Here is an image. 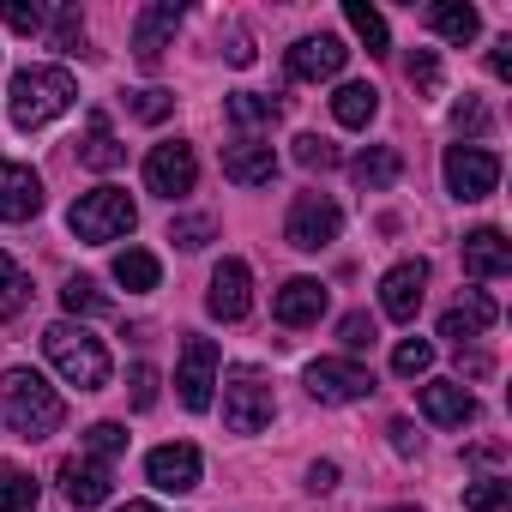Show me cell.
Wrapping results in <instances>:
<instances>
[{
	"label": "cell",
	"mask_w": 512,
	"mask_h": 512,
	"mask_svg": "<svg viewBox=\"0 0 512 512\" xmlns=\"http://www.w3.org/2000/svg\"><path fill=\"white\" fill-rule=\"evenodd\" d=\"M0 410H7V422H13L19 440H49L67 422L61 392L37 368H7V374H0Z\"/></svg>",
	"instance_id": "obj_1"
},
{
	"label": "cell",
	"mask_w": 512,
	"mask_h": 512,
	"mask_svg": "<svg viewBox=\"0 0 512 512\" xmlns=\"http://www.w3.org/2000/svg\"><path fill=\"white\" fill-rule=\"evenodd\" d=\"M73 97H79V85H73L67 67H25V73H13V85H7V115H13L19 133H37V127H49L55 115H67Z\"/></svg>",
	"instance_id": "obj_2"
},
{
	"label": "cell",
	"mask_w": 512,
	"mask_h": 512,
	"mask_svg": "<svg viewBox=\"0 0 512 512\" xmlns=\"http://www.w3.org/2000/svg\"><path fill=\"white\" fill-rule=\"evenodd\" d=\"M43 350H49V362H55V374H61L67 386H79V392H103V386H109V350H103V338H91L79 320H55V326L43 332Z\"/></svg>",
	"instance_id": "obj_3"
},
{
	"label": "cell",
	"mask_w": 512,
	"mask_h": 512,
	"mask_svg": "<svg viewBox=\"0 0 512 512\" xmlns=\"http://www.w3.org/2000/svg\"><path fill=\"white\" fill-rule=\"evenodd\" d=\"M67 223H73V235H79V241L103 247V241H121V235L139 223V205H133L121 187H91L85 199H73Z\"/></svg>",
	"instance_id": "obj_4"
},
{
	"label": "cell",
	"mask_w": 512,
	"mask_h": 512,
	"mask_svg": "<svg viewBox=\"0 0 512 512\" xmlns=\"http://www.w3.org/2000/svg\"><path fill=\"white\" fill-rule=\"evenodd\" d=\"M272 410H278V398H272L260 368H235L223 380V428L229 434H260L272 422Z\"/></svg>",
	"instance_id": "obj_5"
},
{
	"label": "cell",
	"mask_w": 512,
	"mask_h": 512,
	"mask_svg": "<svg viewBox=\"0 0 512 512\" xmlns=\"http://www.w3.org/2000/svg\"><path fill=\"white\" fill-rule=\"evenodd\" d=\"M338 229H344V211H338L326 193H296L290 223H284V241H290L296 253H320V247H332Z\"/></svg>",
	"instance_id": "obj_6"
},
{
	"label": "cell",
	"mask_w": 512,
	"mask_h": 512,
	"mask_svg": "<svg viewBox=\"0 0 512 512\" xmlns=\"http://www.w3.org/2000/svg\"><path fill=\"white\" fill-rule=\"evenodd\" d=\"M446 187H452V199H464V205L488 199V193L500 187V157H494L488 145H452V151H446Z\"/></svg>",
	"instance_id": "obj_7"
},
{
	"label": "cell",
	"mask_w": 512,
	"mask_h": 512,
	"mask_svg": "<svg viewBox=\"0 0 512 512\" xmlns=\"http://www.w3.org/2000/svg\"><path fill=\"white\" fill-rule=\"evenodd\" d=\"M308 392L320 398V404H356V398H368L374 392V374L356 362V356H320V362H308Z\"/></svg>",
	"instance_id": "obj_8"
},
{
	"label": "cell",
	"mask_w": 512,
	"mask_h": 512,
	"mask_svg": "<svg viewBox=\"0 0 512 512\" xmlns=\"http://www.w3.org/2000/svg\"><path fill=\"white\" fill-rule=\"evenodd\" d=\"M193 181H199V157H193L187 139L151 145V157H145V187H151L157 199H181V193H193Z\"/></svg>",
	"instance_id": "obj_9"
},
{
	"label": "cell",
	"mask_w": 512,
	"mask_h": 512,
	"mask_svg": "<svg viewBox=\"0 0 512 512\" xmlns=\"http://www.w3.org/2000/svg\"><path fill=\"white\" fill-rule=\"evenodd\" d=\"M175 386H181V404L187 410H211V398H217V344L211 338H187L181 344Z\"/></svg>",
	"instance_id": "obj_10"
},
{
	"label": "cell",
	"mask_w": 512,
	"mask_h": 512,
	"mask_svg": "<svg viewBox=\"0 0 512 512\" xmlns=\"http://www.w3.org/2000/svg\"><path fill=\"white\" fill-rule=\"evenodd\" d=\"M205 308H211V320H223V326H235V320L253 314V272H247V260H223V266L211 272Z\"/></svg>",
	"instance_id": "obj_11"
},
{
	"label": "cell",
	"mask_w": 512,
	"mask_h": 512,
	"mask_svg": "<svg viewBox=\"0 0 512 512\" xmlns=\"http://www.w3.org/2000/svg\"><path fill=\"white\" fill-rule=\"evenodd\" d=\"M422 290H428V260H398V266L380 278V314H386V320H416Z\"/></svg>",
	"instance_id": "obj_12"
},
{
	"label": "cell",
	"mask_w": 512,
	"mask_h": 512,
	"mask_svg": "<svg viewBox=\"0 0 512 512\" xmlns=\"http://www.w3.org/2000/svg\"><path fill=\"white\" fill-rule=\"evenodd\" d=\"M199 470H205V458H199V446H187V440L157 446V452L145 458V476H151L163 494H187V488H199Z\"/></svg>",
	"instance_id": "obj_13"
},
{
	"label": "cell",
	"mask_w": 512,
	"mask_h": 512,
	"mask_svg": "<svg viewBox=\"0 0 512 512\" xmlns=\"http://www.w3.org/2000/svg\"><path fill=\"white\" fill-rule=\"evenodd\" d=\"M43 211V175L31 163H0V223H25Z\"/></svg>",
	"instance_id": "obj_14"
},
{
	"label": "cell",
	"mask_w": 512,
	"mask_h": 512,
	"mask_svg": "<svg viewBox=\"0 0 512 512\" xmlns=\"http://www.w3.org/2000/svg\"><path fill=\"white\" fill-rule=\"evenodd\" d=\"M272 314H278V326H290V332L320 326V314H326V284H320V278H290V284L272 296Z\"/></svg>",
	"instance_id": "obj_15"
},
{
	"label": "cell",
	"mask_w": 512,
	"mask_h": 512,
	"mask_svg": "<svg viewBox=\"0 0 512 512\" xmlns=\"http://www.w3.org/2000/svg\"><path fill=\"white\" fill-rule=\"evenodd\" d=\"M175 25H181V7H175V0H157V7H145V13L133 19V55H139V67H157V61H163Z\"/></svg>",
	"instance_id": "obj_16"
},
{
	"label": "cell",
	"mask_w": 512,
	"mask_h": 512,
	"mask_svg": "<svg viewBox=\"0 0 512 512\" xmlns=\"http://www.w3.org/2000/svg\"><path fill=\"white\" fill-rule=\"evenodd\" d=\"M464 272H470L476 284L506 278V272H512V241H506L500 229H470V235H464Z\"/></svg>",
	"instance_id": "obj_17"
},
{
	"label": "cell",
	"mask_w": 512,
	"mask_h": 512,
	"mask_svg": "<svg viewBox=\"0 0 512 512\" xmlns=\"http://www.w3.org/2000/svg\"><path fill=\"white\" fill-rule=\"evenodd\" d=\"M223 175H229L235 187H272L278 157H272V145H266V139H235V145L223 151Z\"/></svg>",
	"instance_id": "obj_18"
},
{
	"label": "cell",
	"mask_w": 512,
	"mask_h": 512,
	"mask_svg": "<svg viewBox=\"0 0 512 512\" xmlns=\"http://www.w3.org/2000/svg\"><path fill=\"white\" fill-rule=\"evenodd\" d=\"M344 61H350V49L338 43V37H302L296 49H290V73L296 79H338L344 73Z\"/></svg>",
	"instance_id": "obj_19"
},
{
	"label": "cell",
	"mask_w": 512,
	"mask_h": 512,
	"mask_svg": "<svg viewBox=\"0 0 512 512\" xmlns=\"http://www.w3.org/2000/svg\"><path fill=\"white\" fill-rule=\"evenodd\" d=\"M422 416L440 422V428H464V422H476V398L458 380H428L422 386Z\"/></svg>",
	"instance_id": "obj_20"
},
{
	"label": "cell",
	"mask_w": 512,
	"mask_h": 512,
	"mask_svg": "<svg viewBox=\"0 0 512 512\" xmlns=\"http://www.w3.org/2000/svg\"><path fill=\"white\" fill-rule=\"evenodd\" d=\"M61 494L73 506H103L109 500V464H97V458H61Z\"/></svg>",
	"instance_id": "obj_21"
},
{
	"label": "cell",
	"mask_w": 512,
	"mask_h": 512,
	"mask_svg": "<svg viewBox=\"0 0 512 512\" xmlns=\"http://www.w3.org/2000/svg\"><path fill=\"white\" fill-rule=\"evenodd\" d=\"M494 326V302L482 296V290H464V302L458 308H446V320H440V338H452L458 350L476 338V332H488Z\"/></svg>",
	"instance_id": "obj_22"
},
{
	"label": "cell",
	"mask_w": 512,
	"mask_h": 512,
	"mask_svg": "<svg viewBox=\"0 0 512 512\" xmlns=\"http://www.w3.org/2000/svg\"><path fill=\"white\" fill-rule=\"evenodd\" d=\"M350 175H356L362 193H386V187L404 175V157H398V145H368V151L350 163Z\"/></svg>",
	"instance_id": "obj_23"
},
{
	"label": "cell",
	"mask_w": 512,
	"mask_h": 512,
	"mask_svg": "<svg viewBox=\"0 0 512 512\" xmlns=\"http://www.w3.org/2000/svg\"><path fill=\"white\" fill-rule=\"evenodd\" d=\"M121 145H115V133H109V115H91L85 121V145H79V163L85 169H97V175H109V169H121Z\"/></svg>",
	"instance_id": "obj_24"
},
{
	"label": "cell",
	"mask_w": 512,
	"mask_h": 512,
	"mask_svg": "<svg viewBox=\"0 0 512 512\" xmlns=\"http://www.w3.org/2000/svg\"><path fill=\"white\" fill-rule=\"evenodd\" d=\"M428 25H434V37L440 43H476V31H482V13L476 7H458V0H440V7L428 13Z\"/></svg>",
	"instance_id": "obj_25"
},
{
	"label": "cell",
	"mask_w": 512,
	"mask_h": 512,
	"mask_svg": "<svg viewBox=\"0 0 512 512\" xmlns=\"http://www.w3.org/2000/svg\"><path fill=\"white\" fill-rule=\"evenodd\" d=\"M157 278H163L157 272V253H145V247H121L115 253V284L121 290H139L145 296V290H157Z\"/></svg>",
	"instance_id": "obj_26"
},
{
	"label": "cell",
	"mask_w": 512,
	"mask_h": 512,
	"mask_svg": "<svg viewBox=\"0 0 512 512\" xmlns=\"http://www.w3.org/2000/svg\"><path fill=\"white\" fill-rule=\"evenodd\" d=\"M332 115H338V127H368V121L380 115V91H374V85H338Z\"/></svg>",
	"instance_id": "obj_27"
},
{
	"label": "cell",
	"mask_w": 512,
	"mask_h": 512,
	"mask_svg": "<svg viewBox=\"0 0 512 512\" xmlns=\"http://www.w3.org/2000/svg\"><path fill=\"white\" fill-rule=\"evenodd\" d=\"M278 115H284V103L266 97V91H235V97H229V121H235V127H272Z\"/></svg>",
	"instance_id": "obj_28"
},
{
	"label": "cell",
	"mask_w": 512,
	"mask_h": 512,
	"mask_svg": "<svg viewBox=\"0 0 512 512\" xmlns=\"http://www.w3.org/2000/svg\"><path fill=\"white\" fill-rule=\"evenodd\" d=\"M25 302H31V278H25V266L13 260V253H0V320L25 314Z\"/></svg>",
	"instance_id": "obj_29"
},
{
	"label": "cell",
	"mask_w": 512,
	"mask_h": 512,
	"mask_svg": "<svg viewBox=\"0 0 512 512\" xmlns=\"http://www.w3.org/2000/svg\"><path fill=\"white\" fill-rule=\"evenodd\" d=\"M0 512H37V482L0 458Z\"/></svg>",
	"instance_id": "obj_30"
},
{
	"label": "cell",
	"mask_w": 512,
	"mask_h": 512,
	"mask_svg": "<svg viewBox=\"0 0 512 512\" xmlns=\"http://www.w3.org/2000/svg\"><path fill=\"white\" fill-rule=\"evenodd\" d=\"M344 19H350V31L368 43V55H386V49H392V37H386V19L368 7V0H350V7H344Z\"/></svg>",
	"instance_id": "obj_31"
},
{
	"label": "cell",
	"mask_w": 512,
	"mask_h": 512,
	"mask_svg": "<svg viewBox=\"0 0 512 512\" xmlns=\"http://www.w3.org/2000/svg\"><path fill=\"white\" fill-rule=\"evenodd\" d=\"M61 308H67L73 320H97V314H109V296H103L91 278H67V290H61Z\"/></svg>",
	"instance_id": "obj_32"
},
{
	"label": "cell",
	"mask_w": 512,
	"mask_h": 512,
	"mask_svg": "<svg viewBox=\"0 0 512 512\" xmlns=\"http://www.w3.org/2000/svg\"><path fill=\"white\" fill-rule=\"evenodd\" d=\"M121 452H127V428H121V422H91V428H85V458L109 464V458H121Z\"/></svg>",
	"instance_id": "obj_33"
},
{
	"label": "cell",
	"mask_w": 512,
	"mask_h": 512,
	"mask_svg": "<svg viewBox=\"0 0 512 512\" xmlns=\"http://www.w3.org/2000/svg\"><path fill=\"white\" fill-rule=\"evenodd\" d=\"M428 368H434V344H428V338H404V344L392 350V374L416 380V374H428Z\"/></svg>",
	"instance_id": "obj_34"
},
{
	"label": "cell",
	"mask_w": 512,
	"mask_h": 512,
	"mask_svg": "<svg viewBox=\"0 0 512 512\" xmlns=\"http://www.w3.org/2000/svg\"><path fill=\"white\" fill-rule=\"evenodd\" d=\"M506 500H512V488L500 476H482L464 488V512H506Z\"/></svg>",
	"instance_id": "obj_35"
},
{
	"label": "cell",
	"mask_w": 512,
	"mask_h": 512,
	"mask_svg": "<svg viewBox=\"0 0 512 512\" xmlns=\"http://www.w3.org/2000/svg\"><path fill=\"white\" fill-rule=\"evenodd\" d=\"M169 109H175V97H169V91H157V85H145V91H127V115H133V121H151V127H157Z\"/></svg>",
	"instance_id": "obj_36"
},
{
	"label": "cell",
	"mask_w": 512,
	"mask_h": 512,
	"mask_svg": "<svg viewBox=\"0 0 512 512\" xmlns=\"http://www.w3.org/2000/svg\"><path fill=\"white\" fill-rule=\"evenodd\" d=\"M0 25H13V31H25V37H37V31L49 25V13L37 7V0H0Z\"/></svg>",
	"instance_id": "obj_37"
},
{
	"label": "cell",
	"mask_w": 512,
	"mask_h": 512,
	"mask_svg": "<svg viewBox=\"0 0 512 512\" xmlns=\"http://www.w3.org/2000/svg\"><path fill=\"white\" fill-rule=\"evenodd\" d=\"M296 163L326 175V169H338V145H332V139H320V133H302V139H296Z\"/></svg>",
	"instance_id": "obj_38"
},
{
	"label": "cell",
	"mask_w": 512,
	"mask_h": 512,
	"mask_svg": "<svg viewBox=\"0 0 512 512\" xmlns=\"http://www.w3.org/2000/svg\"><path fill=\"white\" fill-rule=\"evenodd\" d=\"M404 73H410V85H416L422 97H434V91H440V55H434V49H416Z\"/></svg>",
	"instance_id": "obj_39"
},
{
	"label": "cell",
	"mask_w": 512,
	"mask_h": 512,
	"mask_svg": "<svg viewBox=\"0 0 512 512\" xmlns=\"http://www.w3.org/2000/svg\"><path fill=\"white\" fill-rule=\"evenodd\" d=\"M211 235H217L211 217H175V223H169V241H175V247H205Z\"/></svg>",
	"instance_id": "obj_40"
},
{
	"label": "cell",
	"mask_w": 512,
	"mask_h": 512,
	"mask_svg": "<svg viewBox=\"0 0 512 512\" xmlns=\"http://www.w3.org/2000/svg\"><path fill=\"white\" fill-rule=\"evenodd\" d=\"M49 37H55V49H67V55H79V43H85V19L67 7V13H55V25H49Z\"/></svg>",
	"instance_id": "obj_41"
},
{
	"label": "cell",
	"mask_w": 512,
	"mask_h": 512,
	"mask_svg": "<svg viewBox=\"0 0 512 512\" xmlns=\"http://www.w3.org/2000/svg\"><path fill=\"white\" fill-rule=\"evenodd\" d=\"M338 338H344V350H368V344L380 338V326H374L368 314H344V320H338Z\"/></svg>",
	"instance_id": "obj_42"
},
{
	"label": "cell",
	"mask_w": 512,
	"mask_h": 512,
	"mask_svg": "<svg viewBox=\"0 0 512 512\" xmlns=\"http://www.w3.org/2000/svg\"><path fill=\"white\" fill-rule=\"evenodd\" d=\"M452 127H458V133H470V139H476V133H488V109H482V103H476V97H464V103H458V109H452Z\"/></svg>",
	"instance_id": "obj_43"
},
{
	"label": "cell",
	"mask_w": 512,
	"mask_h": 512,
	"mask_svg": "<svg viewBox=\"0 0 512 512\" xmlns=\"http://www.w3.org/2000/svg\"><path fill=\"white\" fill-rule=\"evenodd\" d=\"M127 380H133V410H151V404H157V368H151V362H139Z\"/></svg>",
	"instance_id": "obj_44"
},
{
	"label": "cell",
	"mask_w": 512,
	"mask_h": 512,
	"mask_svg": "<svg viewBox=\"0 0 512 512\" xmlns=\"http://www.w3.org/2000/svg\"><path fill=\"white\" fill-rule=\"evenodd\" d=\"M223 55H229V67H253V43H247V31H241V25L229 31V49H223Z\"/></svg>",
	"instance_id": "obj_45"
},
{
	"label": "cell",
	"mask_w": 512,
	"mask_h": 512,
	"mask_svg": "<svg viewBox=\"0 0 512 512\" xmlns=\"http://www.w3.org/2000/svg\"><path fill=\"white\" fill-rule=\"evenodd\" d=\"M488 67H494V79H512V37H500V43H494Z\"/></svg>",
	"instance_id": "obj_46"
},
{
	"label": "cell",
	"mask_w": 512,
	"mask_h": 512,
	"mask_svg": "<svg viewBox=\"0 0 512 512\" xmlns=\"http://www.w3.org/2000/svg\"><path fill=\"white\" fill-rule=\"evenodd\" d=\"M308 488H314V494L338 488V464H308Z\"/></svg>",
	"instance_id": "obj_47"
},
{
	"label": "cell",
	"mask_w": 512,
	"mask_h": 512,
	"mask_svg": "<svg viewBox=\"0 0 512 512\" xmlns=\"http://www.w3.org/2000/svg\"><path fill=\"white\" fill-rule=\"evenodd\" d=\"M458 368H464V374H470V380H482V374H488V368H494V362H488V356H482V350H476V356H458Z\"/></svg>",
	"instance_id": "obj_48"
},
{
	"label": "cell",
	"mask_w": 512,
	"mask_h": 512,
	"mask_svg": "<svg viewBox=\"0 0 512 512\" xmlns=\"http://www.w3.org/2000/svg\"><path fill=\"white\" fill-rule=\"evenodd\" d=\"M392 446H398V452H404V458H410V452H416V434H410V422H392Z\"/></svg>",
	"instance_id": "obj_49"
},
{
	"label": "cell",
	"mask_w": 512,
	"mask_h": 512,
	"mask_svg": "<svg viewBox=\"0 0 512 512\" xmlns=\"http://www.w3.org/2000/svg\"><path fill=\"white\" fill-rule=\"evenodd\" d=\"M121 512H157V506H151V500H127Z\"/></svg>",
	"instance_id": "obj_50"
},
{
	"label": "cell",
	"mask_w": 512,
	"mask_h": 512,
	"mask_svg": "<svg viewBox=\"0 0 512 512\" xmlns=\"http://www.w3.org/2000/svg\"><path fill=\"white\" fill-rule=\"evenodd\" d=\"M392 512H416V506H392Z\"/></svg>",
	"instance_id": "obj_51"
}]
</instances>
